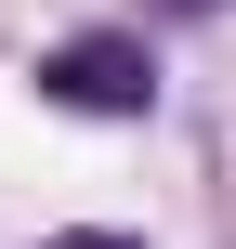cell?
<instances>
[{"label": "cell", "mask_w": 236, "mask_h": 249, "mask_svg": "<svg viewBox=\"0 0 236 249\" xmlns=\"http://www.w3.org/2000/svg\"><path fill=\"white\" fill-rule=\"evenodd\" d=\"M39 105H66V118H145L158 105V53L118 39V26H79V39L39 53Z\"/></svg>", "instance_id": "6da1fadb"}, {"label": "cell", "mask_w": 236, "mask_h": 249, "mask_svg": "<svg viewBox=\"0 0 236 249\" xmlns=\"http://www.w3.org/2000/svg\"><path fill=\"white\" fill-rule=\"evenodd\" d=\"M39 249H145V236H118V223H66V236H39Z\"/></svg>", "instance_id": "7a4b0ae2"}, {"label": "cell", "mask_w": 236, "mask_h": 249, "mask_svg": "<svg viewBox=\"0 0 236 249\" xmlns=\"http://www.w3.org/2000/svg\"><path fill=\"white\" fill-rule=\"evenodd\" d=\"M171 13H223V0H171Z\"/></svg>", "instance_id": "3957f363"}]
</instances>
